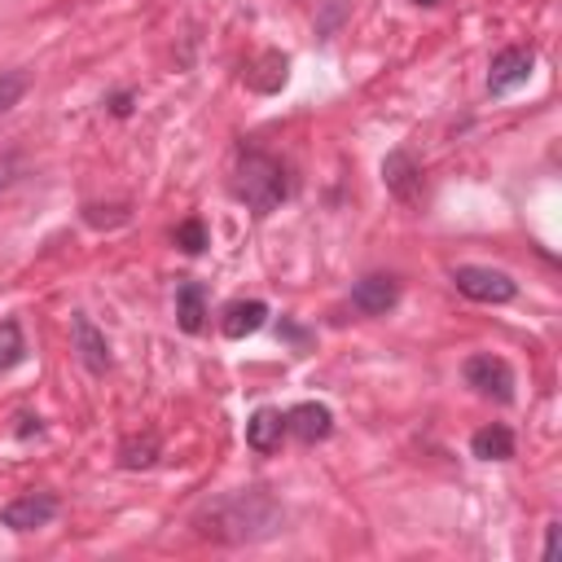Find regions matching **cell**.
<instances>
[{
  "label": "cell",
  "mask_w": 562,
  "mask_h": 562,
  "mask_svg": "<svg viewBox=\"0 0 562 562\" xmlns=\"http://www.w3.org/2000/svg\"><path fill=\"white\" fill-rule=\"evenodd\" d=\"M281 505L263 487H237L215 501H206L193 514V531L215 544H255L281 531Z\"/></svg>",
  "instance_id": "obj_1"
},
{
  "label": "cell",
  "mask_w": 562,
  "mask_h": 562,
  "mask_svg": "<svg viewBox=\"0 0 562 562\" xmlns=\"http://www.w3.org/2000/svg\"><path fill=\"white\" fill-rule=\"evenodd\" d=\"M233 198L246 202L255 215H272L290 198V171L268 149H241L233 171Z\"/></svg>",
  "instance_id": "obj_2"
},
{
  "label": "cell",
  "mask_w": 562,
  "mask_h": 562,
  "mask_svg": "<svg viewBox=\"0 0 562 562\" xmlns=\"http://www.w3.org/2000/svg\"><path fill=\"white\" fill-rule=\"evenodd\" d=\"M461 378L465 386H474V395L483 400H496V404H509L514 400V369L505 356H492V351H474L465 364H461Z\"/></svg>",
  "instance_id": "obj_3"
},
{
  "label": "cell",
  "mask_w": 562,
  "mask_h": 562,
  "mask_svg": "<svg viewBox=\"0 0 562 562\" xmlns=\"http://www.w3.org/2000/svg\"><path fill=\"white\" fill-rule=\"evenodd\" d=\"M452 285L474 299V303H509L518 299V281L501 268H487V263H457L452 268Z\"/></svg>",
  "instance_id": "obj_4"
},
{
  "label": "cell",
  "mask_w": 562,
  "mask_h": 562,
  "mask_svg": "<svg viewBox=\"0 0 562 562\" xmlns=\"http://www.w3.org/2000/svg\"><path fill=\"white\" fill-rule=\"evenodd\" d=\"M531 66H536V53H531L527 44L501 48V53L492 57V66H487V92H492V97H509L514 88H522V83L531 79Z\"/></svg>",
  "instance_id": "obj_5"
},
{
  "label": "cell",
  "mask_w": 562,
  "mask_h": 562,
  "mask_svg": "<svg viewBox=\"0 0 562 562\" xmlns=\"http://www.w3.org/2000/svg\"><path fill=\"white\" fill-rule=\"evenodd\" d=\"M57 518V496L53 492H22L9 505H0V527L9 531H35Z\"/></svg>",
  "instance_id": "obj_6"
},
{
  "label": "cell",
  "mask_w": 562,
  "mask_h": 562,
  "mask_svg": "<svg viewBox=\"0 0 562 562\" xmlns=\"http://www.w3.org/2000/svg\"><path fill=\"white\" fill-rule=\"evenodd\" d=\"M382 184H386V193L395 198V202H404V206H417L422 202V167L413 162V154H404V149H391L386 158H382Z\"/></svg>",
  "instance_id": "obj_7"
},
{
  "label": "cell",
  "mask_w": 562,
  "mask_h": 562,
  "mask_svg": "<svg viewBox=\"0 0 562 562\" xmlns=\"http://www.w3.org/2000/svg\"><path fill=\"white\" fill-rule=\"evenodd\" d=\"M395 303H400V281L386 272H369L351 285V307L360 316H386Z\"/></svg>",
  "instance_id": "obj_8"
},
{
  "label": "cell",
  "mask_w": 562,
  "mask_h": 562,
  "mask_svg": "<svg viewBox=\"0 0 562 562\" xmlns=\"http://www.w3.org/2000/svg\"><path fill=\"white\" fill-rule=\"evenodd\" d=\"M285 435H294L299 443H321L334 435V413L321 400H303L294 408H285Z\"/></svg>",
  "instance_id": "obj_9"
},
{
  "label": "cell",
  "mask_w": 562,
  "mask_h": 562,
  "mask_svg": "<svg viewBox=\"0 0 562 562\" xmlns=\"http://www.w3.org/2000/svg\"><path fill=\"white\" fill-rule=\"evenodd\" d=\"M70 338H75V356H79V364H83L88 373H105V369L114 364L105 334H101L83 312H75V316H70Z\"/></svg>",
  "instance_id": "obj_10"
},
{
  "label": "cell",
  "mask_w": 562,
  "mask_h": 562,
  "mask_svg": "<svg viewBox=\"0 0 562 562\" xmlns=\"http://www.w3.org/2000/svg\"><path fill=\"white\" fill-rule=\"evenodd\" d=\"M281 439H285V413L281 408H268V404L255 408L250 422H246V448L259 452V457H268V452L281 448Z\"/></svg>",
  "instance_id": "obj_11"
},
{
  "label": "cell",
  "mask_w": 562,
  "mask_h": 562,
  "mask_svg": "<svg viewBox=\"0 0 562 562\" xmlns=\"http://www.w3.org/2000/svg\"><path fill=\"white\" fill-rule=\"evenodd\" d=\"M263 321H268V303H263V299H233V303L220 312L224 338H246V334L263 329Z\"/></svg>",
  "instance_id": "obj_12"
},
{
  "label": "cell",
  "mask_w": 562,
  "mask_h": 562,
  "mask_svg": "<svg viewBox=\"0 0 562 562\" xmlns=\"http://www.w3.org/2000/svg\"><path fill=\"white\" fill-rule=\"evenodd\" d=\"M176 325L184 334H198L206 325V290H202V281H180L176 285Z\"/></svg>",
  "instance_id": "obj_13"
},
{
  "label": "cell",
  "mask_w": 562,
  "mask_h": 562,
  "mask_svg": "<svg viewBox=\"0 0 562 562\" xmlns=\"http://www.w3.org/2000/svg\"><path fill=\"white\" fill-rule=\"evenodd\" d=\"M470 452L479 461H509L514 457V430L505 422H492V426H479L470 435Z\"/></svg>",
  "instance_id": "obj_14"
},
{
  "label": "cell",
  "mask_w": 562,
  "mask_h": 562,
  "mask_svg": "<svg viewBox=\"0 0 562 562\" xmlns=\"http://www.w3.org/2000/svg\"><path fill=\"white\" fill-rule=\"evenodd\" d=\"M158 452H162L158 435H154V430H145V435H132V439H123V448H119V461H123V470H149V465L158 461Z\"/></svg>",
  "instance_id": "obj_15"
},
{
  "label": "cell",
  "mask_w": 562,
  "mask_h": 562,
  "mask_svg": "<svg viewBox=\"0 0 562 562\" xmlns=\"http://www.w3.org/2000/svg\"><path fill=\"white\" fill-rule=\"evenodd\" d=\"M26 360V338L18 321H0V373H9L13 364Z\"/></svg>",
  "instance_id": "obj_16"
},
{
  "label": "cell",
  "mask_w": 562,
  "mask_h": 562,
  "mask_svg": "<svg viewBox=\"0 0 562 562\" xmlns=\"http://www.w3.org/2000/svg\"><path fill=\"white\" fill-rule=\"evenodd\" d=\"M171 237H176V246H180V250H189V255H198V250H206V246H211V233H206V224H202L198 215H193V220H180Z\"/></svg>",
  "instance_id": "obj_17"
},
{
  "label": "cell",
  "mask_w": 562,
  "mask_h": 562,
  "mask_svg": "<svg viewBox=\"0 0 562 562\" xmlns=\"http://www.w3.org/2000/svg\"><path fill=\"white\" fill-rule=\"evenodd\" d=\"M31 88V75L26 70H0V114H9Z\"/></svg>",
  "instance_id": "obj_18"
},
{
  "label": "cell",
  "mask_w": 562,
  "mask_h": 562,
  "mask_svg": "<svg viewBox=\"0 0 562 562\" xmlns=\"http://www.w3.org/2000/svg\"><path fill=\"white\" fill-rule=\"evenodd\" d=\"M553 553H558V522H549V527H544V549H540V558L549 562Z\"/></svg>",
  "instance_id": "obj_19"
},
{
  "label": "cell",
  "mask_w": 562,
  "mask_h": 562,
  "mask_svg": "<svg viewBox=\"0 0 562 562\" xmlns=\"http://www.w3.org/2000/svg\"><path fill=\"white\" fill-rule=\"evenodd\" d=\"M110 110H114V114L123 119V114L132 110V92H119V97H110Z\"/></svg>",
  "instance_id": "obj_20"
},
{
  "label": "cell",
  "mask_w": 562,
  "mask_h": 562,
  "mask_svg": "<svg viewBox=\"0 0 562 562\" xmlns=\"http://www.w3.org/2000/svg\"><path fill=\"white\" fill-rule=\"evenodd\" d=\"M13 171H18V162H13V158H0V189L13 184Z\"/></svg>",
  "instance_id": "obj_21"
},
{
  "label": "cell",
  "mask_w": 562,
  "mask_h": 562,
  "mask_svg": "<svg viewBox=\"0 0 562 562\" xmlns=\"http://www.w3.org/2000/svg\"><path fill=\"white\" fill-rule=\"evenodd\" d=\"M417 4H439V0H417Z\"/></svg>",
  "instance_id": "obj_22"
}]
</instances>
